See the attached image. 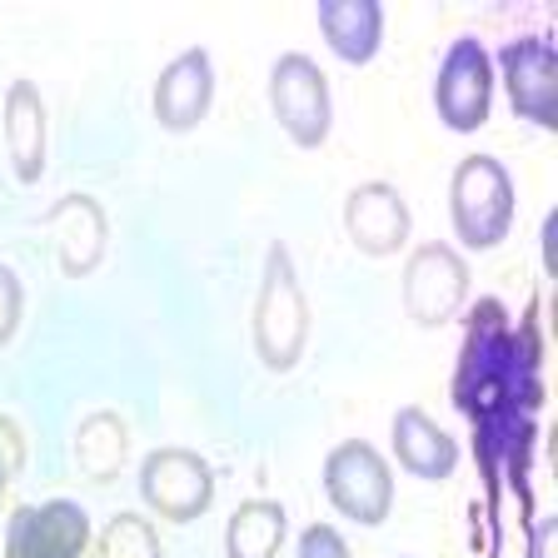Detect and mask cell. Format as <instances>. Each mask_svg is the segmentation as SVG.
I'll list each match as a JSON object with an SVG mask.
<instances>
[{
  "mask_svg": "<svg viewBox=\"0 0 558 558\" xmlns=\"http://www.w3.org/2000/svg\"><path fill=\"white\" fill-rule=\"evenodd\" d=\"M453 409L474 429V459L488 488V509H499L504 488L529 509V453L544 409V339H538V300L519 325L504 300H478L469 310L459 369H453Z\"/></svg>",
  "mask_w": 558,
  "mask_h": 558,
  "instance_id": "1",
  "label": "cell"
},
{
  "mask_svg": "<svg viewBox=\"0 0 558 558\" xmlns=\"http://www.w3.org/2000/svg\"><path fill=\"white\" fill-rule=\"evenodd\" d=\"M304 339H310V304H304L294 259L284 244H269L265 279H259V300H255V349L265 369L290 374L304 354Z\"/></svg>",
  "mask_w": 558,
  "mask_h": 558,
  "instance_id": "2",
  "label": "cell"
},
{
  "mask_svg": "<svg viewBox=\"0 0 558 558\" xmlns=\"http://www.w3.org/2000/svg\"><path fill=\"white\" fill-rule=\"evenodd\" d=\"M449 220L469 250H494L513 225V180L494 155H464L449 180Z\"/></svg>",
  "mask_w": 558,
  "mask_h": 558,
  "instance_id": "3",
  "label": "cell"
},
{
  "mask_svg": "<svg viewBox=\"0 0 558 558\" xmlns=\"http://www.w3.org/2000/svg\"><path fill=\"white\" fill-rule=\"evenodd\" d=\"M269 110H275L279 130H284L300 150L325 145L329 125H335V100H329L325 70L314 65L310 56H300V50L279 56L275 70H269Z\"/></svg>",
  "mask_w": 558,
  "mask_h": 558,
  "instance_id": "4",
  "label": "cell"
},
{
  "mask_svg": "<svg viewBox=\"0 0 558 558\" xmlns=\"http://www.w3.org/2000/svg\"><path fill=\"white\" fill-rule=\"evenodd\" d=\"M325 494L344 519L374 529L395 509V474H389V464H384V453L374 444L344 439L325 459Z\"/></svg>",
  "mask_w": 558,
  "mask_h": 558,
  "instance_id": "5",
  "label": "cell"
},
{
  "mask_svg": "<svg viewBox=\"0 0 558 558\" xmlns=\"http://www.w3.org/2000/svg\"><path fill=\"white\" fill-rule=\"evenodd\" d=\"M488 105H494V60L474 35H459L434 75V110L449 130L474 135L478 125H488Z\"/></svg>",
  "mask_w": 558,
  "mask_h": 558,
  "instance_id": "6",
  "label": "cell"
},
{
  "mask_svg": "<svg viewBox=\"0 0 558 558\" xmlns=\"http://www.w3.org/2000/svg\"><path fill=\"white\" fill-rule=\"evenodd\" d=\"M140 499L170 523H190L215 504V469L190 449H155L140 464Z\"/></svg>",
  "mask_w": 558,
  "mask_h": 558,
  "instance_id": "7",
  "label": "cell"
},
{
  "mask_svg": "<svg viewBox=\"0 0 558 558\" xmlns=\"http://www.w3.org/2000/svg\"><path fill=\"white\" fill-rule=\"evenodd\" d=\"M469 300V265L449 244H418L404 265V310L414 325L439 329Z\"/></svg>",
  "mask_w": 558,
  "mask_h": 558,
  "instance_id": "8",
  "label": "cell"
},
{
  "mask_svg": "<svg viewBox=\"0 0 558 558\" xmlns=\"http://www.w3.org/2000/svg\"><path fill=\"white\" fill-rule=\"evenodd\" d=\"M90 513L70 499L21 504L5 523V558H85Z\"/></svg>",
  "mask_w": 558,
  "mask_h": 558,
  "instance_id": "9",
  "label": "cell"
},
{
  "mask_svg": "<svg viewBox=\"0 0 558 558\" xmlns=\"http://www.w3.org/2000/svg\"><path fill=\"white\" fill-rule=\"evenodd\" d=\"M499 75L509 85V105L519 120L538 130H558V56L544 35H519L499 50Z\"/></svg>",
  "mask_w": 558,
  "mask_h": 558,
  "instance_id": "10",
  "label": "cell"
},
{
  "mask_svg": "<svg viewBox=\"0 0 558 558\" xmlns=\"http://www.w3.org/2000/svg\"><path fill=\"white\" fill-rule=\"evenodd\" d=\"M409 225L414 220H409L404 195L395 185H384V180H369L344 199V230L360 244V255H399L409 244Z\"/></svg>",
  "mask_w": 558,
  "mask_h": 558,
  "instance_id": "11",
  "label": "cell"
},
{
  "mask_svg": "<svg viewBox=\"0 0 558 558\" xmlns=\"http://www.w3.org/2000/svg\"><path fill=\"white\" fill-rule=\"evenodd\" d=\"M209 100H215V60L209 50H185L160 70L155 81V120L165 130H195L209 116Z\"/></svg>",
  "mask_w": 558,
  "mask_h": 558,
  "instance_id": "12",
  "label": "cell"
},
{
  "mask_svg": "<svg viewBox=\"0 0 558 558\" xmlns=\"http://www.w3.org/2000/svg\"><path fill=\"white\" fill-rule=\"evenodd\" d=\"M5 150L21 185H35L46 174V100L31 81H11L5 90Z\"/></svg>",
  "mask_w": 558,
  "mask_h": 558,
  "instance_id": "13",
  "label": "cell"
},
{
  "mask_svg": "<svg viewBox=\"0 0 558 558\" xmlns=\"http://www.w3.org/2000/svg\"><path fill=\"white\" fill-rule=\"evenodd\" d=\"M395 459H399V469H409L414 478L444 484V478L459 469V444H453L424 409L409 404L395 414Z\"/></svg>",
  "mask_w": 558,
  "mask_h": 558,
  "instance_id": "14",
  "label": "cell"
},
{
  "mask_svg": "<svg viewBox=\"0 0 558 558\" xmlns=\"http://www.w3.org/2000/svg\"><path fill=\"white\" fill-rule=\"evenodd\" d=\"M319 31L344 65H369L384 40V11L374 0H319Z\"/></svg>",
  "mask_w": 558,
  "mask_h": 558,
  "instance_id": "15",
  "label": "cell"
},
{
  "mask_svg": "<svg viewBox=\"0 0 558 558\" xmlns=\"http://www.w3.org/2000/svg\"><path fill=\"white\" fill-rule=\"evenodd\" d=\"M46 230L56 234V250H60V269L70 279L90 275L100 265V250H105V215L90 195H70L65 205L56 209L46 220Z\"/></svg>",
  "mask_w": 558,
  "mask_h": 558,
  "instance_id": "16",
  "label": "cell"
},
{
  "mask_svg": "<svg viewBox=\"0 0 558 558\" xmlns=\"http://www.w3.org/2000/svg\"><path fill=\"white\" fill-rule=\"evenodd\" d=\"M290 529V513L275 499H250L225 523V558H275Z\"/></svg>",
  "mask_w": 558,
  "mask_h": 558,
  "instance_id": "17",
  "label": "cell"
},
{
  "mask_svg": "<svg viewBox=\"0 0 558 558\" xmlns=\"http://www.w3.org/2000/svg\"><path fill=\"white\" fill-rule=\"evenodd\" d=\"M125 449H130V434H125V418L116 414H90L75 434V464L90 484H110L125 464Z\"/></svg>",
  "mask_w": 558,
  "mask_h": 558,
  "instance_id": "18",
  "label": "cell"
},
{
  "mask_svg": "<svg viewBox=\"0 0 558 558\" xmlns=\"http://www.w3.org/2000/svg\"><path fill=\"white\" fill-rule=\"evenodd\" d=\"M95 558H165L160 534L150 529V519L140 513H120L105 523V534L95 538Z\"/></svg>",
  "mask_w": 558,
  "mask_h": 558,
  "instance_id": "19",
  "label": "cell"
},
{
  "mask_svg": "<svg viewBox=\"0 0 558 558\" xmlns=\"http://www.w3.org/2000/svg\"><path fill=\"white\" fill-rule=\"evenodd\" d=\"M21 304H25L21 279H15L11 265H0V349L11 344L15 329H21Z\"/></svg>",
  "mask_w": 558,
  "mask_h": 558,
  "instance_id": "20",
  "label": "cell"
},
{
  "mask_svg": "<svg viewBox=\"0 0 558 558\" xmlns=\"http://www.w3.org/2000/svg\"><path fill=\"white\" fill-rule=\"evenodd\" d=\"M300 558H349V544L329 523H310L300 534Z\"/></svg>",
  "mask_w": 558,
  "mask_h": 558,
  "instance_id": "21",
  "label": "cell"
},
{
  "mask_svg": "<svg viewBox=\"0 0 558 558\" xmlns=\"http://www.w3.org/2000/svg\"><path fill=\"white\" fill-rule=\"evenodd\" d=\"M0 459L21 474V464H25V439H21V429H15V418L11 414H0Z\"/></svg>",
  "mask_w": 558,
  "mask_h": 558,
  "instance_id": "22",
  "label": "cell"
},
{
  "mask_svg": "<svg viewBox=\"0 0 558 558\" xmlns=\"http://www.w3.org/2000/svg\"><path fill=\"white\" fill-rule=\"evenodd\" d=\"M529 558H554V519H538L529 534Z\"/></svg>",
  "mask_w": 558,
  "mask_h": 558,
  "instance_id": "23",
  "label": "cell"
},
{
  "mask_svg": "<svg viewBox=\"0 0 558 558\" xmlns=\"http://www.w3.org/2000/svg\"><path fill=\"white\" fill-rule=\"evenodd\" d=\"M11 478H15V469L5 464V459H0V494H5V488H11Z\"/></svg>",
  "mask_w": 558,
  "mask_h": 558,
  "instance_id": "24",
  "label": "cell"
}]
</instances>
